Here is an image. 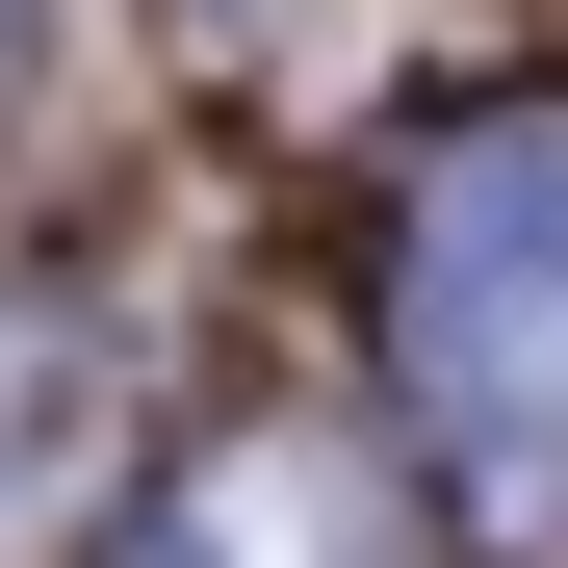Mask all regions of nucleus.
<instances>
[{"label": "nucleus", "instance_id": "1", "mask_svg": "<svg viewBox=\"0 0 568 568\" xmlns=\"http://www.w3.org/2000/svg\"><path fill=\"white\" fill-rule=\"evenodd\" d=\"M388 362H414V414H439L465 491H491L517 542H568V104L465 130V155L414 181V233H388Z\"/></svg>", "mask_w": 568, "mask_h": 568}, {"label": "nucleus", "instance_id": "2", "mask_svg": "<svg viewBox=\"0 0 568 568\" xmlns=\"http://www.w3.org/2000/svg\"><path fill=\"white\" fill-rule=\"evenodd\" d=\"M104 439H130V362L78 336L52 284H0V568H52V542H78Z\"/></svg>", "mask_w": 568, "mask_h": 568}, {"label": "nucleus", "instance_id": "3", "mask_svg": "<svg viewBox=\"0 0 568 568\" xmlns=\"http://www.w3.org/2000/svg\"><path fill=\"white\" fill-rule=\"evenodd\" d=\"M155 568H388V517H362L311 439H233V465L155 491Z\"/></svg>", "mask_w": 568, "mask_h": 568}]
</instances>
